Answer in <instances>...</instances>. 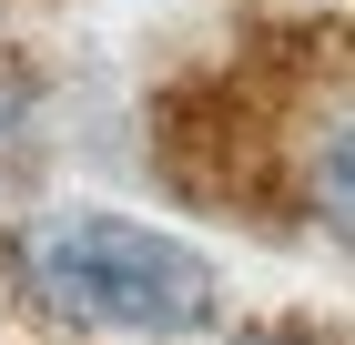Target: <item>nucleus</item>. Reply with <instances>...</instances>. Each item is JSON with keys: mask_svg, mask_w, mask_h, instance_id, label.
<instances>
[{"mask_svg": "<svg viewBox=\"0 0 355 345\" xmlns=\"http://www.w3.org/2000/svg\"><path fill=\"white\" fill-rule=\"evenodd\" d=\"M10 285L51 325H82V335H153V345H173V335H203L223 315V274L183 234H153V224L102 213V203L31 213L21 234H10Z\"/></svg>", "mask_w": 355, "mask_h": 345, "instance_id": "nucleus-1", "label": "nucleus"}, {"mask_svg": "<svg viewBox=\"0 0 355 345\" xmlns=\"http://www.w3.org/2000/svg\"><path fill=\"white\" fill-rule=\"evenodd\" d=\"M31 153H41V71L0 61V193L31 173Z\"/></svg>", "mask_w": 355, "mask_h": 345, "instance_id": "nucleus-2", "label": "nucleus"}, {"mask_svg": "<svg viewBox=\"0 0 355 345\" xmlns=\"http://www.w3.org/2000/svg\"><path fill=\"white\" fill-rule=\"evenodd\" d=\"M264 345H274V335H264Z\"/></svg>", "mask_w": 355, "mask_h": 345, "instance_id": "nucleus-3", "label": "nucleus"}]
</instances>
